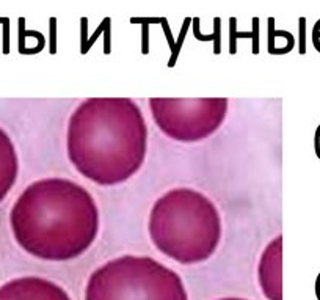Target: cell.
I'll return each instance as SVG.
<instances>
[{
    "mask_svg": "<svg viewBox=\"0 0 320 300\" xmlns=\"http://www.w3.org/2000/svg\"><path fill=\"white\" fill-rule=\"evenodd\" d=\"M315 153H317V156L320 158V127L315 132Z\"/></svg>",
    "mask_w": 320,
    "mask_h": 300,
    "instance_id": "cell-9",
    "label": "cell"
},
{
    "mask_svg": "<svg viewBox=\"0 0 320 300\" xmlns=\"http://www.w3.org/2000/svg\"><path fill=\"white\" fill-rule=\"evenodd\" d=\"M85 300H188L182 278L151 256L123 255L94 270Z\"/></svg>",
    "mask_w": 320,
    "mask_h": 300,
    "instance_id": "cell-4",
    "label": "cell"
},
{
    "mask_svg": "<svg viewBox=\"0 0 320 300\" xmlns=\"http://www.w3.org/2000/svg\"><path fill=\"white\" fill-rule=\"evenodd\" d=\"M0 300H73L65 287L43 277H19L0 286Z\"/></svg>",
    "mask_w": 320,
    "mask_h": 300,
    "instance_id": "cell-6",
    "label": "cell"
},
{
    "mask_svg": "<svg viewBox=\"0 0 320 300\" xmlns=\"http://www.w3.org/2000/svg\"><path fill=\"white\" fill-rule=\"evenodd\" d=\"M151 242L170 259L192 266L217 251L223 223L218 208L203 192L176 187L152 205L148 219Z\"/></svg>",
    "mask_w": 320,
    "mask_h": 300,
    "instance_id": "cell-3",
    "label": "cell"
},
{
    "mask_svg": "<svg viewBox=\"0 0 320 300\" xmlns=\"http://www.w3.org/2000/svg\"><path fill=\"white\" fill-rule=\"evenodd\" d=\"M217 300H248V298H240V297H224V298H217Z\"/></svg>",
    "mask_w": 320,
    "mask_h": 300,
    "instance_id": "cell-10",
    "label": "cell"
},
{
    "mask_svg": "<svg viewBox=\"0 0 320 300\" xmlns=\"http://www.w3.org/2000/svg\"><path fill=\"white\" fill-rule=\"evenodd\" d=\"M19 173L18 151L7 130L0 127V203L13 189Z\"/></svg>",
    "mask_w": 320,
    "mask_h": 300,
    "instance_id": "cell-8",
    "label": "cell"
},
{
    "mask_svg": "<svg viewBox=\"0 0 320 300\" xmlns=\"http://www.w3.org/2000/svg\"><path fill=\"white\" fill-rule=\"evenodd\" d=\"M66 151L74 169L91 183H126L143 167L148 124L138 104L127 98H90L71 113Z\"/></svg>",
    "mask_w": 320,
    "mask_h": 300,
    "instance_id": "cell-2",
    "label": "cell"
},
{
    "mask_svg": "<svg viewBox=\"0 0 320 300\" xmlns=\"http://www.w3.org/2000/svg\"><path fill=\"white\" fill-rule=\"evenodd\" d=\"M154 123L171 140L195 143L206 140L223 126L229 101L224 98L203 99H149Z\"/></svg>",
    "mask_w": 320,
    "mask_h": 300,
    "instance_id": "cell-5",
    "label": "cell"
},
{
    "mask_svg": "<svg viewBox=\"0 0 320 300\" xmlns=\"http://www.w3.org/2000/svg\"><path fill=\"white\" fill-rule=\"evenodd\" d=\"M99 208L73 179L43 178L18 197L10 226L26 253L51 262L82 256L99 234Z\"/></svg>",
    "mask_w": 320,
    "mask_h": 300,
    "instance_id": "cell-1",
    "label": "cell"
},
{
    "mask_svg": "<svg viewBox=\"0 0 320 300\" xmlns=\"http://www.w3.org/2000/svg\"><path fill=\"white\" fill-rule=\"evenodd\" d=\"M257 281L267 300H282V236L264 248L257 266Z\"/></svg>",
    "mask_w": 320,
    "mask_h": 300,
    "instance_id": "cell-7",
    "label": "cell"
}]
</instances>
